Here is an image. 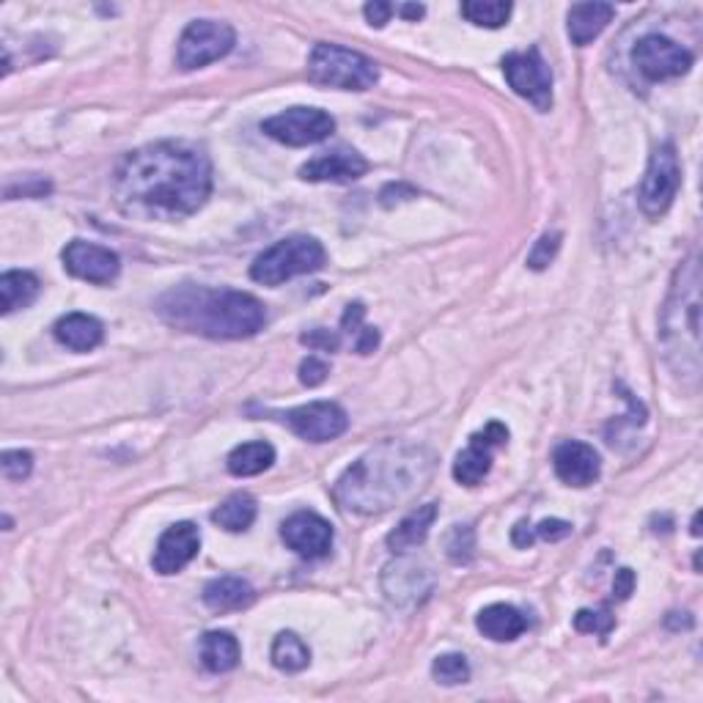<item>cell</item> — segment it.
<instances>
[{
	"label": "cell",
	"instance_id": "6da1fadb",
	"mask_svg": "<svg viewBox=\"0 0 703 703\" xmlns=\"http://www.w3.org/2000/svg\"><path fill=\"white\" fill-rule=\"evenodd\" d=\"M114 190L121 210L132 215H193L212 195V162L190 143H149L118 162Z\"/></svg>",
	"mask_w": 703,
	"mask_h": 703
},
{
	"label": "cell",
	"instance_id": "7a4b0ae2",
	"mask_svg": "<svg viewBox=\"0 0 703 703\" xmlns=\"http://www.w3.org/2000/svg\"><path fill=\"white\" fill-rule=\"evenodd\" d=\"M435 470V457L413 443H382L335 483V500L354 514H382L413 500Z\"/></svg>",
	"mask_w": 703,
	"mask_h": 703
},
{
	"label": "cell",
	"instance_id": "3957f363",
	"mask_svg": "<svg viewBox=\"0 0 703 703\" xmlns=\"http://www.w3.org/2000/svg\"><path fill=\"white\" fill-rule=\"evenodd\" d=\"M162 322L182 333L217 341L251 339L267 324V311L247 291L184 284L157 300Z\"/></svg>",
	"mask_w": 703,
	"mask_h": 703
},
{
	"label": "cell",
	"instance_id": "277c9868",
	"mask_svg": "<svg viewBox=\"0 0 703 703\" xmlns=\"http://www.w3.org/2000/svg\"><path fill=\"white\" fill-rule=\"evenodd\" d=\"M662 344L668 360L682 374L701 371V267L699 258H688L677 269L671 300L662 313Z\"/></svg>",
	"mask_w": 703,
	"mask_h": 703
},
{
	"label": "cell",
	"instance_id": "5b68a950",
	"mask_svg": "<svg viewBox=\"0 0 703 703\" xmlns=\"http://www.w3.org/2000/svg\"><path fill=\"white\" fill-rule=\"evenodd\" d=\"M324 262H328V253L319 239L306 234L286 236L253 262L251 278L262 286H280L297 275L319 273Z\"/></svg>",
	"mask_w": 703,
	"mask_h": 703
},
{
	"label": "cell",
	"instance_id": "8992f818",
	"mask_svg": "<svg viewBox=\"0 0 703 703\" xmlns=\"http://www.w3.org/2000/svg\"><path fill=\"white\" fill-rule=\"evenodd\" d=\"M308 77L319 86L341 92H369L380 81V70L369 55L339 44H317L308 58Z\"/></svg>",
	"mask_w": 703,
	"mask_h": 703
},
{
	"label": "cell",
	"instance_id": "52a82bcc",
	"mask_svg": "<svg viewBox=\"0 0 703 703\" xmlns=\"http://www.w3.org/2000/svg\"><path fill=\"white\" fill-rule=\"evenodd\" d=\"M679 188H682V166H679L677 146L662 143L651 151L649 166H646L643 182L638 190V204L643 215L662 217L671 210L673 199H677Z\"/></svg>",
	"mask_w": 703,
	"mask_h": 703
},
{
	"label": "cell",
	"instance_id": "ba28073f",
	"mask_svg": "<svg viewBox=\"0 0 703 703\" xmlns=\"http://www.w3.org/2000/svg\"><path fill=\"white\" fill-rule=\"evenodd\" d=\"M236 44V33L228 22L221 20H195L184 28L179 39L177 61L184 72L201 70L215 61L226 58Z\"/></svg>",
	"mask_w": 703,
	"mask_h": 703
},
{
	"label": "cell",
	"instance_id": "9c48e42d",
	"mask_svg": "<svg viewBox=\"0 0 703 703\" xmlns=\"http://www.w3.org/2000/svg\"><path fill=\"white\" fill-rule=\"evenodd\" d=\"M503 75L509 86L514 88V94L528 99L533 108L542 110V114L553 108V72L536 47H531L528 53L505 55Z\"/></svg>",
	"mask_w": 703,
	"mask_h": 703
},
{
	"label": "cell",
	"instance_id": "30bf717a",
	"mask_svg": "<svg viewBox=\"0 0 703 703\" xmlns=\"http://www.w3.org/2000/svg\"><path fill=\"white\" fill-rule=\"evenodd\" d=\"M264 132L286 146H313L328 140L335 132V118L322 108H289L284 114L267 118Z\"/></svg>",
	"mask_w": 703,
	"mask_h": 703
},
{
	"label": "cell",
	"instance_id": "8fae6325",
	"mask_svg": "<svg viewBox=\"0 0 703 703\" xmlns=\"http://www.w3.org/2000/svg\"><path fill=\"white\" fill-rule=\"evenodd\" d=\"M632 61L640 75L649 81H671V77L688 75L693 66V53L662 33H649L635 44Z\"/></svg>",
	"mask_w": 703,
	"mask_h": 703
},
{
	"label": "cell",
	"instance_id": "7c38bea8",
	"mask_svg": "<svg viewBox=\"0 0 703 703\" xmlns=\"http://www.w3.org/2000/svg\"><path fill=\"white\" fill-rule=\"evenodd\" d=\"M284 424L308 443H330L350 429V415L335 402H313L289 409Z\"/></svg>",
	"mask_w": 703,
	"mask_h": 703
},
{
	"label": "cell",
	"instance_id": "4fadbf2b",
	"mask_svg": "<svg viewBox=\"0 0 703 703\" xmlns=\"http://www.w3.org/2000/svg\"><path fill=\"white\" fill-rule=\"evenodd\" d=\"M505 443H509V429L503 424L492 420V424L483 426L481 432L470 437V446L454 462V478L462 487H478L492 470V451L503 448Z\"/></svg>",
	"mask_w": 703,
	"mask_h": 703
},
{
	"label": "cell",
	"instance_id": "5bb4252c",
	"mask_svg": "<svg viewBox=\"0 0 703 703\" xmlns=\"http://www.w3.org/2000/svg\"><path fill=\"white\" fill-rule=\"evenodd\" d=\"M64 258L66 273L75 275V278L88 280V284H114L118 278V256L110 247L94 245V242H83V239H72L70 245L61 253Z\"/></svg>",
	"mask_w": 703,
	"mask_h": 703
},
{
	"label": "cell",
	"instance_id": "9a60e30c",
	"mask_svg": "<svg viewBox=\"0 0 703 703\" xmlns=\"http://www.w3.org/2000/svg\"><path fill=\"white\" fill-rule=\"evenodd\" d=\"M286 547L300 558H324L333 547V525L313 511H297L280 525Z\"/></svg>",
	"mask_w": 703,
	"mask_h": 703
},
{
	"label": "cell",
	"instance_id": "2e32d148",
	"mask_svg": "<svg viewBox=\"0 0 703 703\" xmlns=\"http://www.w3.org/2000/svg\"><path fill=\"white\" fill-rule=\"evenodd\" d=\"M432 588H435V577L418 561L402 558L385 566V575H382V590L398 607L420 605L432 594Z\"/></svg>",
	"mask_w": 703,
	"mask_h": 703
},
{
	"label": "cell",
	"instance_id": "e0dca14e",
	"mask_svg": "<svg viewBox=\"0 0 703 703\" xmlns=\"http://www.w3.org/2000/svg\"><path fill=\"white\" fill-rule=\"evenodd\" d=\"M201 550V533L193 522H177V525L168 528L160 536L155 550V558H151V566H155L157 575H177L182 572L190 561L199 555Z\"/></svg>",
	"mask_w": 703,
	"mask_h": 703
},
{
	"label": "cell",
	"instance_id": "ac0fdd59",
	"mask_svg": "<svg viewBox=\"0 0 703 703\" xmlns=\"http://www.w3.org/2000/svg\"><path fill=\"white\" fill-rule=\"evenodd\" d=\"M365 171H369V160L363 155H358L350 146H339V149L322 151L313 160H308L300 168V179H306V182L347 184L358 182Z\"/></svg>",
	"mask_w": 703,
	"mask_h": 703
},
{
	"label": "cell",
	"instance_id": "d6986e66",
	"mask_svg": "<svg viewBox=\"0 0 703 703\" xmlns=\"http://www.w3.org/2000/svg\"><path fill=\"white\" fill-rule=\"evenodd\" d=\"M553 468L561 481L569 483V487L583 489V487H590V483L599 478L601 462H599V454H596L588 443L566 440L555 448Z\"/></svg>",
	"mask_w": 703,
	"mask_h": 703
},
{
	"label": "cell",
	"instance_id": "ffe728a7",
	"mask_svg": "<svg viewBox=\"0 0 703 703\" xmlns=\"http://www.w3.org/2000/svg\"><path fill=\"white\" fill-rule=\"evenodd\" d=\"M53 335L58 344H64L72 352H92L103 344L105 328L99 319L88 317V313H66L55 322Z\"/></svg>",
	"mask_w": 703,
	"mask_h": 703
},
{
	"label": "cell",
	"instance_id": "44dd1931",
	"mask_svg": "<svg viewBox=\"0 0 703 703\" xmlns=\"http://www.w3.org/2000/svg\"><path fill=\"white\" fill-rule=\"evenodd\" d=\"M435 520H437L435 503H426V505H418V509H413L396 528H393L391 533H387L385 539L387 550L402 555V553H409V550L420 547V544L429 539V531L435 528Z\"/></svg>",
	"mask_w": 703,
	"mask_h": 703
},
{
	"label": "cell",
	"instance_id": "7402d4cb",
	"mask_svg": "<svg viewBox=\"0 0 703 703\" xmlns=\"http://www.w3.org/2000/svg\"><path fill=\"white\" fill-rule=\"evenodd\" d=\"M476 627L483 638L494 640V643H509V640H516L525 632L528 621L516 607L498 601V605H489L478 613Z\"/></svg>",
	"mask_w": 703,
	"mask_h": 703
},
{
	"label": "cell",
	"instance_id": "603a6c76",
	"mask_svg": "<svg viewBox=\"0 0 703 703\" xmlns=\"http://www.w3.org/2000/svg\"><path fill=\"white\" fill-rule=\"evenodd\" d=\"M613 14H616V9H613L610 3H575L572 6L569 25H566L572 44H577V47H586V44L594 42V39L599 36V33L605 31L607 25H610Z\"/></svg>",
	"mask_w": 703,
	"mask_h": 703
},
{
	"label": "cell",
	"instance_id": "cb8c5ba5",
	"mask_svg": "<svg viewBox=\"0 0 703 703\" xmlns=\"http://www.w3.org/2000/svg\"><path fill=\"white\" fill-rule=\"evenodd\" d=\"M256 599V590L242 577H215V580L206 583L204 588V605L215 613H228V610H242L251 601Z\"/></svg>",
	"mask_w": 703,
	"mask_h": 703
},
{
	"label": "cell",
	"instance_id": "d4e9b609",
	"mask_svg": "<svg viewBox=\"0 0 703 703\" xmlns=\"http://www.w3.org/2000/svg\"><path fill=\"white\" fill-rule=\"evenodd\" d=\"M239 640L232 632H206L201 638V662L212 673H228L239 665Z\"/></svg>",
	"mask_w": 703,
	"mask_h": 703
},
{
	"label": "cell",
	"instance_id": "484cf974",
	"mask_svg": "<svg viewBox=\"0 0 703 703\" xmlns=\"http://www.w3.org/2000/svg\"><path fill=\"white\" fill-rule=\"evenodd\" d=\"M39 278L28 269H11V273H3L0 278V300H3V313L20 311V308H28L33 300L39 297Z\"/></svg>",
	"mask_w": 703,
	"mask_h": 703
},
{
	"label": "cell",
	"instance_id": "4316f807",
	"mask_svg": "<svg viewBox=\"0 0 703 703\" xmlns=\"http://www.w3.org/2000/svg\"><path fill=\"white\" fill-rule=\"evenodd\" d=\"M275 462V448L264 440L242 443L228 454V472L236 478H251L269 470Z\"/></svg>",
	"mask_w": 703,
	"mask_h": 703
},
{
	"label": "cell",
	"instance_id": "83f0119b",
	"mask_svg": "<svg viewBox=\"0 0 703 703\" xmlns=\"http://www.w3.org/2000/svg\"><path fill=\"white\" fill-rule=\"evenodd\" d=\"M273 665L286 673H300L311 665V649L297 632H280L273 643Z\"/></svg>",
	"mask_w": 703,
	"mask_h": 703
},
{
	"label": "cell",
	"instance_id": "f1b7e54d",
	"mask_svg": "<svg viewBox=\"0 0 703 703\" xmlns=\"http://www.w3.org/2000/svg\"><path fill=\"white\" fill-rule=\"evenodd\" d=\"M256 511H258L256 500L247 498V494H232L226 503H221L215 511H212V522L221 525L223 531L228 533H242L253 525Z\"/></svg>",
	"mask_w": 703,
	"mask_h": 703
},
{
	"label": "cell",
	"instance_id": "f546056e",
	"mask_svg": "<svg viewBox=\"0 0 703 703\" xmlns=\"http://www.w3.org/2000/svg\"><path fill=\"white\" fill-rule=\"evenodd\" d=\"M511 11H514V6L509 0H465L462 3L465 20L478 28H489V31L503 28L509 22Z\"/></svg>",
	"mask_w": 703,
	"mask_h": 703
},
{
	"label": "cell",
	"instance_id": "4dcf8cb0",
	"mask_svg": "<svg viewBox=\"0 0 703 703\" xmlns=\"http://www.w3.org/2000/svg\"><path fill=\"white\" fill-rule=\"evenodd\" d=\"M432 677L437 679V684H446V688H457V684L470 682V665L465 654H440L432 662Z\"/></svg>",
	"mask_w": 703,
	"mask_h": 703
},
{
	"label": "cell",
	"instance_id": "1f68e13d",
	"mask_svg": "<svg viewBox=\"0 0 703 703\" xmlns=\"http://www.w3.org/2000/svg\"><path fill=\"white\" fill-rule=\"evenodd\" d=\"M448 558L454 564H470L472 553H476V536H472L470 525H454V531L446 539Z\"/></svg>",
	"mask_w": 703,
	"mask_h": 703
},
{
	"label": "cell",
	"instance_id": "d6a6232c",
	"mask_svg": "<svg viewBox=\"0 0 703 703\" xmlns=\"http://www.w3.org/2000/svg\"><path fill=\"white\" fill-rule=\"evenodd\" d=\"M558 251H561V234L558 232H550V234L539 236V239L533 242L531 253H528V267L536 269V273H542V269H547L550 264L555 262Z\"/></svg>",
	"mask_w": 703,
	"mask_h": 703
},
{
	"label": "cell",
	"instance_id": "836d02e7",
	"mask_svg": "<svg viewBox=\"0 0 703 703\" xmlns=\"http://www.w3.org/2000/svg\"><path fill=\"white\" fill-rule=\"evenodd\" d=\"M616 627V618L607 610H580L575 616V629L577 632L586 635H599V638H607Z\"/></svg>",
	"mask_w": 703,
	"mask_h": 703
},
{
	"label": "cell",
	"instance_id": "e575fe53",
	"mask_svg": "<svg viewBox=\"0 0 703 703\" xmlns=\"http://www.w3.org/2000/svg\"><path fill=\"white\" fill-rule=\"evenodd\" d=\"M0 468L9 481H22V478L31 476L33 470V457L28 451H6L0 459Z\"/></svg>",
	"mask_w": 703,
	"mask_h": 703
},
{
	"label": "cell",
	"instance_id": "d590c367",
	"mask_svg": "<svg viewBox=\"0 0 703 703\" xmlns=\"http://www.w3.org/2000/svg\"><path fill=\"white\" fill-rule=\"evenodd\" d=\"M330 374V365L324 363L322 358H317V354H308L306 360L300 363V382L308 387H317L322 385L324 380H328Z\"/></svg>",
	"mask_w": 703,
	"mask_h": 703
},
{
	"label": "cell",
	"instance_id": "8d00e7d4",
	"mask_svg": "<svg viewBox=\"0 0 703 703\" xmlns=\"http://www.w3.org/2000/svg\"><path fill=\"white\" fill-rule=\"evenodd\" d=\"M302 344L308 347V350H317V352H335L341 347V339L335 333H330V330H311V333L302 335Z\"/></svg>",
	"mask_w": 703,
	"mask_h": 703
},
{
	"label": "cell",
	"instance_id": "74e56055",
	"mask_svg": "<svg viewBox=\"0 0 703 703\" xmlns=\"http://www.w3.org/2000/svg\"><path fill=\"white\" fill-rule=\"evenodd\" d=\"M533 531H536V536L544 539V542H561V539L572 536V522H566V520H544V522H539V525L533 528Z\"/></svg>",
	"mask_w": 703,
	"mask_h": 703
},
{
	"label": "cell",
	"instance_id": "f35d334b",
	"mask_svg": "<svg viewBox=\"0 0 703 703\" xmlns=\"http://www.w3.org/2000/svg\"><path fill=\"white\" fill-rule=\"evenodd\" d=\"M363 14H365V20H369V25L385 28L393 17V3H382V0H374V3H365Z\"/></svg>",
	"mask_w": 703,
	"mask_h": 703
},
{
	"label": "cell",
	"instance_id": "ab89813d",
	"mask_svg": "<svg viewBox=\"0 0 703 703\" xmlns=\"http://www.w3.org/2000/svg\"><path fill=\"white\" fill-rule=\"evenodd\" d=\"M635 583H638L635 580V572L624 566V569H618L616 577H613V596H616L618 601H627L629 596H632Z\"/></svg>",
	"mask_w": 703,
	"mask_h": 703
},
{
	"label": "cell",
	"instance_id": "60d3db41",
	"mask_svg": "<svg viewBox=\"0 0 703 703\" xmlns=\"http://www.w3.org/2000/svg\"><path fill=\"white\" fill-rule=\"evenodd\" d=\"M380 347V333H376V328H363L358 333V341H354V352L360 354H371Z\"/></svg>",
	"mask_w": 703,
	"mask_h": 703
},
{
	"label": "cell",
	"instance_id": "b9f144b4",
	"mask_svg": "<svg viewBox=\"0 0 703 703\" xmlns=\"http://www.w3.org/2000/svg\"><path fill=\"white\" fill-rule=\"evenodd\" d=\"M363 313H365L363 302H352V306H347L344 319H341V324H344L347 333H360L358 328H360V322H363Z\"/></svg>",
	"mask_w": 703,
	"mask_h": 703
},
{
	"label": "cell",
	"instance_id": "7bdbcfd3",
	"mask_svg": "<svg viewBox=\"0 0 703 703\" xmlns=\"http://www.w3.org/2000/svg\"><path fill=\"white\" fill-rule=\"evenodd\" d=\"M533 539H536V531H533V528L528 525L525 520L516 522V528H514V531H511V542H514L516 547L528 550V547H531V544H533Z\"/></svg>",
	"mask_w": 703,
	"mask_h": 703
},
{
	"label": "cell",
	"instance_id": "ee69618b",
	"mask_svg": "<svg viewBox=\"0 0 703 703\" xmlns=\"http://www.w3.org/2000/svg\"><path fill=\"white\" fill-rule=\"evenodd\" d=\"M393 14H402L404 20H415L418 22L420 17L426 14V9L420 3H398V6H393Z\"/></svg>",
	"mask_w": 703,
	"mask_h": 703
}]
</instances>
